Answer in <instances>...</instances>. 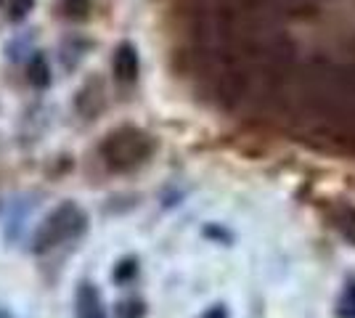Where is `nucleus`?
<instances>
[{"instance_id":"1","label":"nucleus","mask_w":355,"mask_h":318,"mask_svg":"<svg viewBox=\"0 0 355 318\" xmlns=\"http://www.w3.org/2000/svg\"><path fill=\"white\" fill-rule=\"evenodd\" d=\"M154 152H157L154 138L135 125L114 127L112 133H106L98 146V157L112 173H133L141 165H146Z\"/></svg>"},{"instance_id":"2","label":"nucleus","mask_w":355,"mask_h":318,"mask_svg":"<svg viewBox=\"0 0 355 318\" xmlns=\"http://www.w3.org/2000/svg\"><path fill=\"white\" fill-rule=\"evenodd\" d=\"M85 231H88L85 210L74 202H61L59 207L48 212L43 223L35 228V233L30 236V252L32 255H48L64 244L77 242Z\"/></svg>"},{"instance_id":"3","label":"nucleus","mask_w":355,"mask_h":318,"mask_svg":"<svg viewBox=\"0 0 355 318\" xmlns=\"http://www.w3.org/2000/svg\"><path fill=\"white\" fill-rule=\"evenodd\" d=\"M112 75L119 85H130L141 75V56L133 43H119L112 56Z\"/></svg>"},{"instance_id":"4","label":"nucleus","mask_w":355,"mask_h":318,"mask_svg":"<svg viewBox=\"0 0 355 318\" xmlns=\"http://www.w3.org/2000/svg\"><path fill=\"white\" fill-rule=\"evenodd\" d=\"M74 318H109L101 292L90 281H80L74 289Z\"/></svg>"},{"instance_id":"5","label":"nucleus","mask_w":355,"mask_h":318,"mask_svg":"<svg viewBox=\"0 0 355 318\" xmlns=\"http://www.w3.org/2000/svg\"><path fill=\"white\" fill-rule=\"evenodd\" d=\"M326 218H329V226L334 228L345 242L355 244V204L342 202V199H334V202L326 207Z\"/></svg>"},{"instance_id":"6","label":"nucleus","mask_w":355,"mask_h":318,"mask_svg":"<svg viewBox=\"0 0 355 318\" xmlns=\"http://www.w3.org/2000/svg\"><path fill=\"white\" fill-rule=\"evenodd\" d=\"M27 82H30L35 91H45L53 82L51 64H48L45 53H40V51H35L30 59H27Z\"/></svg>"},{"instance_id":"7","label":"nucleus","mask_w":355,"mask_h":318,"mask_svg":"<svg viewBox=\"0 0 355 318\" xmlns=\"http://www.w3.org/2000/svg\"><path fill=\"white\" fill-rule=\"evenodd\" d=\"M138 273H141V263L138 258H122L112 268V281L117 284V287H128V284H133L135 279H138Z\"/></svg>"},{"instance_id":"8","label":"nucleus","mask_w":355,"mask_h":318,"mask_svg":"<svg viewBox=\"0 0 355 318\" xmlns=\"http://www.w3.org/2000/svg\"><path fill=\"white\" fill-rule=\"evenodd\" d=\"M35 8V0H0V14L6 16L11 24L24 21Z\"/></svg>"},{"instance_id":"9","label":"nucleus","mask_w":355,"mask_h":318,"mask_svg":"<svg viewBox=\"0 0 355 318\" xmlns=\"http://www.w3.org/2000/svg\"><path fill=\"white\" fill-rule=\"evenodd\" d=\"M148 308L141 297H125L114 303V318H146Z\"/></svg>"},{"instance_id":"10","label":"nucleus","mask_w":355,"mask_h":318,"mask_svg":"<svg viewBox=\"0 0 355 318\" xmlns=\"http://www.w3.org/2000/svg\"><path fill=\"white\" fill-rule=\"evenodd\" d=\"M90 6L93 0H61V11L74 19V21H83L90 16Z\"/></svg>"},{"instance_id":"11","label":"nucleus","mask_w":355,"mask_h":318,"mask_svg":"<svg viewBox=\"0 0 355 318\" xmlns=\"http://www.w3.org/2000/svg\"><path fill=\"white\" fill-rule=\"evenodd\" d=\"M337 316L340 318H355V279L345 287L340 303H337Z\"/></svg>"},{"instance_id":"12","label":"nucleus","mask_w":355,"mask_h":318,"mask_svg":"<svg viewBox=\"0 0 355 318\" xmlns=\"http://www.w3.org/2000/svg\"><path fill=\"white\" fill-rule=\"evenodd\" d=\"M199 318H228V308L225 305H212Z\"/></svg>"},{"instance_id":"13","label":"nucleus","mask_w":355,"mask_h":318,"mask_svg":"<svg viewBox=\"0 0 355 318\" xmlns=\"http://www.w3.org/2000/svg\"><path fill=\"white\" fill-rule=\"evenodd\" d=\"M0 318H16L11 310H6V308H0Z\"/></svg>"},{"instance_id":"14","label":"nucleus","mask_w":355,"mask_h":318,"mask_svg":"<svg viewBox=\"0 0 355 318\" xmlns=\"http://www.w3.org/2000/svg\"><path fill=\"white\" fill-rule=\"evenodd\" d=\"M353 51H355V40H353Z\"/></svg>"}]
</instances>
